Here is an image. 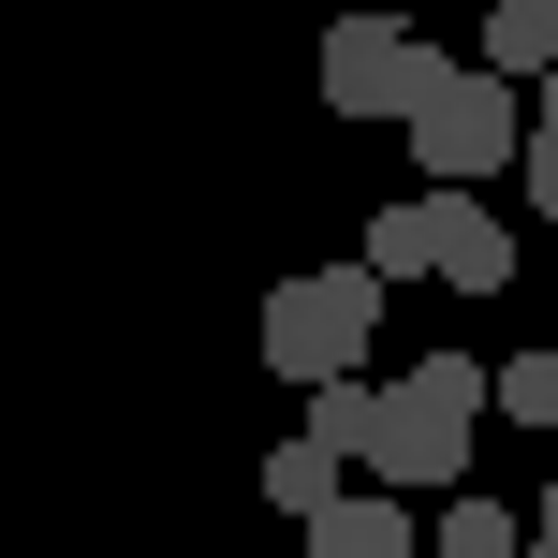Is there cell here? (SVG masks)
<instances>
[{
	"mask_svg": "<svg viewBox=\"0 0 558 558\" xmlns=\"http://www.w3.org/2000/svg\"><path fill=\"white\" fill-rule=\"evenodd\" d=\"M426 192H441V177H426ZM441 279H456V294H500V279H514V235L485 221V192H441Z\"/></svg>",
	"mask_w": 558,
	"mask_h": 558,
	"instance_id": "7",
	"label": "cell"
},
{
	"mask_svg": "<svg viewBox=\"0 0 558 558\" xmlns=\"http://www.w3.org/2000/svg\"><path fill=\"white\" fill-rule=\"evenodd\" d=\"M471 426H485V412H456V397H426V383H383V412H367V456H353V471L397 485V500H441V485L471 471Z\"/></svg>",
	"mask_w": 558,
	"mask_h": 558,
	"instance_id": "4",
	"label": "cell"
},
{
	"mask_svg": "<svg viewBox=\"0 0 558 558\" xmlns=\"http://www.w3.org/2000/svg\"><path fill=\"white\" fill-rule=\"evenodd\" d=\"M367 279H383V294H397V279H441V192H412V206H367V251H353Z\"/></svg>",
	"mask_w": 558,
	"mask_h": 558,
	"instance_id": "6",
	"label": "cell"
},
{
	"mask_svg": "<svg viewBox=\"0 0 558 558\" xmlns=\"http://www.w3.org/2000/svg\"><path fill=\"white\" fill-rule=\"evenodd\" d=\"M544 15H558V0H544Z\"/></svg>",
	"mask_w": 558,
	"mask_h": 558,
	"instance_id": "14",
	"label": "cell"
},
{
	"mask_svg": "<svg viewBox=\"0 0 558 558\" xmlns=\"http://www.w3.org/2000/svg\"><path fill=\"white\" fill-rule=\"evenodd\" d=\"M485 74H514V88L558 74V15L544 0H485Z\"/></svg>",
	"mask_w": 558,
	"mask_h": 558,
	"instance_id": "9",
	"label": "cell"
},
{
	"mask_svg": "<svg viewBox=\"0 0 558 558\" xmlns=\"http://www.w3.org/2000/svg\"><path fill=\"white\" fill-rule=\"evenodd\" d=\"M383 353V279L367 265H294L265 294V324H251V367H279V383H338V367H367Z\"/></svg>",
	"mask_w": 558,
	"mask_h": 558,
	"instance_id": "1",
	"label": "cell"
},
{
	"mask_svg": "<svg viewBox=\"0 0 558 558\" xmlns=\"http://www.w3.org/2000/svg\"><path fill=\"white\" fill-rule=\"evenodd\" d=\"M308 558H426V530H412L397 485H338V500L308 514Z\"/></svg>",
	"mask_w": 558,
	"mask_h": 558,
	"instance_id": "5",
	"label": "cell"
},
{
	"mask_svg": "<svg viewBox=\"0 0 558 558\" xmlns=\"http://www.w3.org/2000/svg\"><path fill=\"white\" fill-rule=\"evenodd\" d=\"M308 74H324V118H383V133H397V118H412L426 88L456 74V59L426 45L412 15H338V29H324V59H308Z\"/></svg>",
	"mask_w": 558,
	"mask_h": 558,
	"instance_id": "3",
	"label": "cell"
},
{
	"mask_svg": "<svg viewBox=\"0 0 558 558\" xmlns=\"http://www.w3.org/2000/svg\"><path fill=\"white\" fill-rule=\"evenodd\" d=\"M485 412L500 426H558V353H500L485 367Z\"/></svg>",
	"mask_w": 558,
	"mask_h": 558,
	"instance_id": "11",
	"label": "cell"
},
{
	"mask_svg": "<svg viewBox=\"0 0 558 558\" xmlns=\"http://www.w3.org/2000/svg\"><path fill=\"white\" fill-rule=\"evenodd\" d=\"M485 367H500V353H412L397 383H426V397H456V412H485Z\"/></svg>",
	"mask_w": 558,
	"mask_h": 558,
	"instance_id": "13",
	"label": "cell"
},
{
	"mask_svg": "<svg viewBox=\"0 0 558 558\" xmlns=\"http://www.w3.org/2000/svg\"><path fill=\"white\" fill-rule=\"evenodd\" d=\"M397 133H412V162L441 177V192H485V177L530 147V88H514V74H485V59H456V74L426 88L412 118H397Z\"/></svg>",
	"mask_w": 558,
	"mask_h": 558,
	"instance_id": "2",
	"label": "cell"
},
{
	"mask_svg": "<svg viewBox=\"0 0 558 558\" xmlns=\"http://www.w3.org/2000/svg\"><path fill=\"white\" fill-rule=\"evenodd\" d=\"M338 485H353V471H338V456L308 441V426H294V441H279V456H251V500H265V514H294V530H308V514L338 500Z\"/></svg>",
	"mask_w": 558,
	"mask_h": 558,
	"instance_id": "8",
	"label": "cell"
},
{
	"mask_svg": "<svg viewBox=\"0 0 558 558\" xmlns=\"http://www.w3.org/2000/svg\"><path fill=\"white\" fill-rule=\"evenodd\" d=\"M367 412H383V383H367V367H338V383H308V441H324L338 471L367 456Z\"/></svg>",
	"mask_w": 558,
	"mask_h": 558,
	"instance_id": "10",
	"label": "cell"
},
{
	"mask_svg": "<svg viewBox=\"0 0 558 558\" xmlns=\"http://www.w3.org/2000/svg\"><path fill=\"white\" fill-rule=\"evenodd\" d=\"M426 558H530V530H514L500 500H441V530H426Z\"/></svg>",
	"mask_w": 558,
	"mask_h": 558,
	"instance_id": "12",
	"label": "cell"
}]
</instances>
